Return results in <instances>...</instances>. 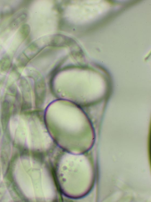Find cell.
I'll return each instance as SVG.
<instances>
[{"label": "cell", "mask_w": 151, "mask_h": 202, "mask_svg": "<svg viewBox=\"0 0 151 202\" xmlns=\"http://www.w3.org/2000/svg\"><path fill=\"white\" fill-rule=\"evenodd\" d=\"M27 15L23 11L19 12L16 13L12 19L9 25L10 28L15 30L20 27L25 21Z\"/></svg>", "instance_id": "1"}, {"label": "cell", "mask_w": 151, "mask_h": 202, "mask_svg": "<svg viewBox=\"0 0 151 202\" xmlns=\"http://www.w3.org/2000/svg\"><path fill=\"white\" fill-rule=\"evenodd\" d=\"M30 28L27 24H24L19 28L18 35L20 38L23 41L27 37L29 32Z\"/></svg>", "instance_id": "2"}, {"label": "cell", "mask_w": 151, "mask_h": 202, "mask_svg": "<svg viewBox=\"0 0 151 202\" xmlns=\"http://www.w3.org/2000/svg\"><path fill=\"white\" fill-rule=\"evenodd\" d=\"M11 60L8 56H5L0 60V68L2 70H8L11 67Z\"/></svg>", "instance_id": "3"}, {"label": "cell", "mask_w": 151, "mask_h": 202, "mask_svg": "<svg viewBox=\"0 0 151 202\" xmlns=\"http://www.w3.org/2000/svg\"><path fill=\"white\" fill-rule=\"evenodd\" d=\"M14 9L11 6H7L4 8L1 13V16L6 17L12 15L14 12Z\"/></svg>", "instance_id": "4"}]
</instances>
